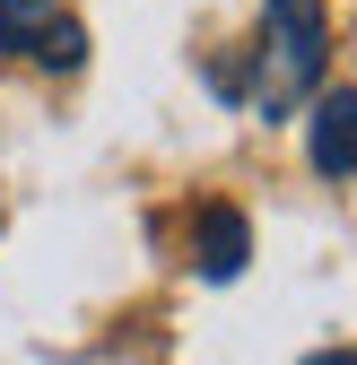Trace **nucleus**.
I'll use <instances>...</instances> for the list:
<instances>
[{"label": "nucleus", "mask_w": 357, "mask_h": 365, "mask_svg": "<svg viewBox=\"0 0 357 365\" xmlns=\"http://www.w3.org/2000/svg\"><path fill=\"white\" fill-rule=\"evenodd\" d=\"M323 0H271L261 9V61H253V105L261 113H296L305 96H314L323 78Z\"/></svg>", "instance_id": "f257e3e1"}, {"label": "nucleus", "mask_w": 357, "mask_h": 365, "mask_svg": "<svg viewBox=\"0 0 357 365\" xmlns=\"http://www.w3.org/2000/svg\"><path fill=\"white\" fill-rule=\"evenodd\" d=\"M305 365H357V348H323V356H305Z\"/></svg>", "instance_id": "39448f33"}, {"label": "nucleus", "mask_w": 357, "mask_h": 365, "mask_svg": "<svg viewBox=\"0 0 357 365\" xmlns=\"http://www.w3.org/2000/svg\"><path fill=\"white\" fill-rule=\"evenodd\" d=\"M0 53L44 61V70H79L87 61V26L70 0H0Z\"/></svg>", "instance_id": "f03ea898"}, {"label": "nucleus", "mask_w": 357, "mask_h": 365, "mask_svg": "<svg viewBox=\"0 0 357 365\" xmlns=\"http://www.w3.org/2000/svg\"><path fill=\"white\" fill-rule=\"evenodd\" d=\"M305 148H314L323 174H357V87L314 96V130H305Z\"/></svg>", "instance_id": "20e7f679"}, {"label": "nucleus", "mask_w": 357, "mask_h": 365, "mask_svg": "<svg viewBox=\"0 0 357 365\" xmlns=\"http://www.w3.org/2000/svg\"><path fill=\"white\" fill-rule=\"evenodd\" d=\"M244 252H253V226H244V209L209 200V209L192 217V261H201V279H236V269H244Z\"/></svg>", "instance_id": "7ed1b4c3"}]
</instances>
